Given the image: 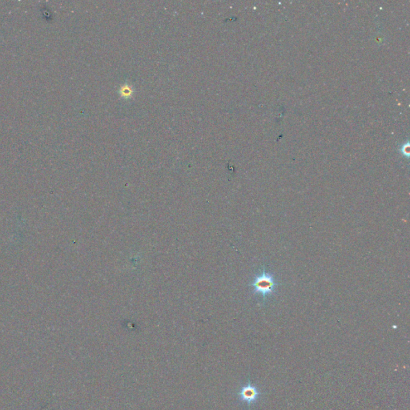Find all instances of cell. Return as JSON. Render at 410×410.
<instances>
[{
  "mask_svg": "<svg viewBox=\"0 0 410 410\" xmlns=\"http://www.w3.org/2000/svg\"><path fill=\"white\" fill-rule=\"evenodd\" d=\"M251 286L253 288L255 294L262 296L265 300L267 296L275 293L278 283L276 282L273 274L266 271V269L264 267L261 273L255 278L253 282L251 284Z\"/></svg>",
  "mask_w": 410,
  "mask_h": 410,
  "instance_id": "1",
  "label": "cell"
},
{
  "mask_svg": "<svg viewBox=\"0 0 410 410\" xmlns=\"http://www.w3.org/2000/svg\"><path fill=\"white\" fill-rule=\"evenodd\" d=\"M260 395L261 393L259 391L258 388L250 382L242 386L241 391L238 393L241 401L247 404L248 406H251L256 403L260 398Z\"/></svg>",
  "mask_w": 410,
  "mask_h": 410,
  "instance_id": "2",
  "label": "cell"
},
{
  "mask_svg": "<svg viewBox=\"0 0 410 410\" xmlns=\"http://www.w3.org/2000/svg\"><path fill=\"white\" fill-rule=\"evenodd\" d=\"M401 152L406 157L410 156V144H409V143H406V144H404L401 147Z\"/></svg>",
  "mask_w": 410,
  "mask_h": 410,
  "instance_id": "3",
  "label": "cell"
}]
</instances>
